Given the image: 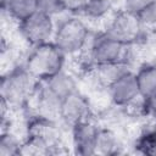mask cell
Returning <instances> with one entry per match:
<instances>
[{
	"instance_id": "obj_1",
	"label": "cell",
	"mask_w": 156,
	"mask_h": 156,
	"mask_svg": "<svg viewBox=\"0 0 156 156\" xmlns=\"http://www.w3.org/2000/svg\"><path fill=\"white\" fill-rule=\"evenodd\" d=\"M38 82L27 67L15 68L1 79V99L10 106H21L37 90Z\"/></svg>"
},
{
	"instance_id": "obj_2",
	"label": "cell",
	"mask_w": 156,
	"mask_h": 156,
	"mask_svg": "<svg viewBox=\"0 0 156 156\" xmlns=\"http://www.w3.org/2000/svg\"><path fill=\"white\" fill-rule=\"evenodd\" d=\"M65 52L55 43L35 46L27 60V69L39 80L46 79L60 71L65 62Z\"/></svg>"
},
{
	"instance_id": "obj_3",
	"label": "cell",
	"mask_w": 156,
	"mask_h": 156,
	"mask_svg": "<svg viewBox=\"0 0 156 156\" xmlns=\"http://www.w3.org/2000/svg\"><path fill=\"white\" fill-rule=\"evenodd\" d=\"M89 38V30L84 22L78 17H72L63 21L56 33L55 44L66 55L79 52L87 44Z\"/></svg>"
},
{
	"instance_id": "obj_4",
	"label": "cell",
	"mask_w": 156,
	"mask_h": 156,
	"mask_svg": "<svg viewBox=\"0 0 156 156\" xmlns=\"http://www.w3.org/2000/svg\"><path fill=\"white\" fill-rule=\"evenodd\" d=\"M130 45V44H129ZM126 44L117 41L106 33H101L94 37L89 46V58L95 66L124 62Z\"/></svg>"
},
{
	"instance_id": "obj_5",
	"label": "cell",
	"mask_w": 156,
	"mask_h": 156,
	"mask_svg": "<svg viewBox=\"0 0 156 156\" xmlns=\"http://www.w3.org/2000/svg\"><path fill=\"white\" fill-rule=\"evenodd\" d=\"M20 32L22 37L34 46L49 43L54 32V23L50 15L35 11L27 18L20 21Z\"/></svg>"
},
{
	"instance_id": "obj_6",
	"label": "cell",
	"mask_w": 156,
	"mask_h": 156,
	"mask_svg": "<svg viewBox=\"0 0 156 156\" xmlns=\"http://www.w3.org/2000/svg\"><path fill=\"white\" fill-rule=\"evenodd\" d=\"M141 28L143 27L138 15L123 10L113 17L105 33L117 41L129 45L138 39Z\"/></svg>"
},
{
	"instance_id": "obj_7",
	"label": "cell",
	"mask_w": 156,
	"mask_h": 156,
	"mask_svg": "<svg viewBox=\"0 0 156 156\" xmlns=\"http://www.w3.org/2000/svg\"><path fill=\"white\" fill-rule=\"evenodd\" d=\"M108 93L113 104L118 106L130 105L138 98H140L136 76L130 71L123 73L108 85Z\"/></svg>"
},
{
	"instance_id": "obj_8",
	"label": "cell",
	"mask_w": 156,
	"mask_h": 156,
	"mask_svg": "<svg viewBox=\"0 0 156 156\" xmlns=\"http://www.w3.org/2000/svg\"><path fill=\"white\" fill-rule=\"evenodd\" d=\"M99 128L89 119L72 126V140L76 152L79 155H94Z\"/></svg>"
},
{
	"instance_id": "obj_9",
	"label": "cell",
	"mask_w": 156,
	"mask_h": 156,
	"mask_svg": "<svg viewBox=\"0 0 156 156\" xmlns=\"http://www.w3.org/2000/svg\"><path fill=\"white\" fill-rule=\"evenodd\" d=\"M89 116V104L85 96H83L78 90L69 94L61 104L60 117L71 127L78 122L88 119Z\"/></svg>"
},
{
	"instance_id": "obj_10",
	"label": "cell",
	"mask_w": 156,
	"mask_h": 156,
	"mask_svg": "<svg viewBox=\"0 0 156 156\" xmlns=\"http://www.w3.org/2000/svg\"><path fill=\"white\" fill-rule=\"evenodd\" d=\"M136 76L140 96L143 99H150L156 95V66L145 65L143 66Z\"/></svg>"
},
{
	"instance_id": "obj_11",
	"label": "cell",
	"mask_w": 156,
	"mask_h": 156,
	"mask_svg": "<svg viewBox=\"0 0 156 156\" xmlns=\"http://www.w3.org/2000/svg\"><path fill=\"white\" fill-rule=\"evenodd\" d=\"M2 10L12 18L22 21L38 10L37 0H2Z\"/></svg>"
},
{
	"instance_id": "obj_12",
	"label": "cell",
	"mask_w": 156,
	"mask_h": 156,
	"mask_svg": "<svg viewBox=\"0 0 156 156\" xmlns=\"http://www.w3.org/2000/svg\"><path fill=\"white\" fill-rule=\"evenodd\" d=\"M117 147H118V141L116 135L108 129L99 128L96 144H95V154H101V155L116 154Z\"/></svg>"
},
{
	"instance_id": "obj_13",
	"label": "cell",
	"mask_w": 156,
	"mask_h": 156,
	"mask_svg": "<svg viewBox=\"0 0 156 156\" xmlns=\"http://www.w3.org/2000/svg\"><path fill=\"white\" fill-rule=\"evenodd\" d=\"M110 7V0H85L80 12L90 18H100L108 12Z\"/></svg>"
},
{
	"instance_id": "obj_14",
	"label": "cell",
	"mask_w": 156,
	"mask_h": 156,
	"mask_svg": "<svg viewBox=\"0 0 156 156\" xmlns=\"http://www.w3.org/2000/svg\"><path fill=\"white\" fill-rule=\"evenodd\" d=\"M22 145L10 133H2L0 139V156H16L21 154Z\"/></svg>"
},
{
	"instance_id": "obj_15",
	"label": "cell",
	"mask_w": 156,
	"mask_h": 156,
	"mask_svg": "<svg viewBox=\"0 0 156 156\" xmlns=\"http://www.w3.org/2000/svg\"><path fill=\"white\" fill-rule=\"evenodd\" d=\"M37 6L38 11H41L50 16L63 10L60 0H37Z\"/></svg>"
},
{
	"instance_id": "obj_16",
	"label": "cell",
	"mask_w": 156,
	"mask_h": 156,
	"mask_svg": "<svg viewBox=\"0 0 156 156\" xmlns=\"http://www.w3.org/2000/svg\"><path fill=\"white\" fill-rule=\"evenodd\" d=\"M155 2L156 0H124V10L138 15Z\"/></svg>"
},
{
	"instance_id": "obj_17",
	"label": "cell",
	"mask_w": 156,
	"mask_h": 156,
	"mask_svg": "<svg viewBox=\"0 0 156 156\" xmlns=\"http://www.w3.org/2000/svg\"><path fill=\"white\" fill-rule=\"evenodd\" d=\"M138 17L140 20L141 27L156 24V2L151 6H149L147 9H145L144 11H141L140 13H138Z\"/></svg>"
},
{
	"instance_id": "obj_18",
	"label": "cell",
	"mask_w": 156,
	"mask_h": 156,
	"mask_svg": "<svg viewBox=\"0 0 156 156\" xmlns=\"http://www.w3.org/2000/svg\"><path fill=\"white\" fill-rule=\"evenodd\" d=\"M62 4L63 10L72 11V12H80V10L84 6L85 0H60Z\"/></svg>"
},
{
	"instance_id": "obj_19",
	"label": "cell",
	"mask_w": 156,
	"mask_h": 156,
	"mask_svg": "<svg viewBox=\"0 0 156 156\" xmlns=\"http://www.w3.org/2000/svg\"><path fill=\"white\" fill-rule=\"evenodd\" d=\"M144 110L146 113L156 118V95L150 99H144Z\"/></svg>"
}]
</instances>
